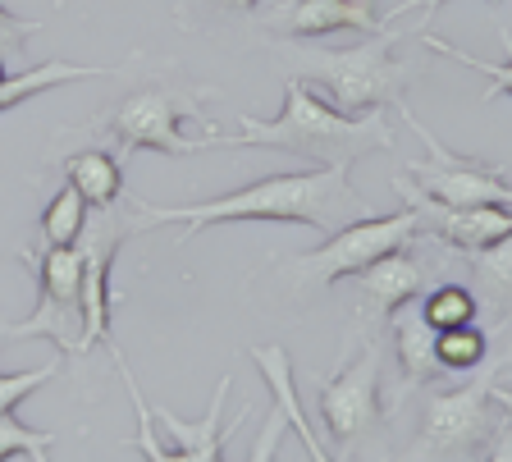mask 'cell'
Returning a JSON list of instances; mask_svg holds the SVG:
<instances>
[{
	"mask_svg": "<svg viewBox=\"0 0 512 462\" xmlns=\"http://www.w3.org/2000/svg\"><path fill=\"white\" fill-rule=\"evenodd\" d=\"M110 344V339H106ZM110 357H115V371H119V380H124V389H128V398H133V417H138V435H133V449L142 453L147 462H192L188 453L179 449V444H160V435H156V426H151V403H147V394L138 389V380H133V371H128V362H124V353H119L115 344H110Z\"/></svg>",
	"mask_w": 512,
	"mask_h": 462,
	"instance_id": "cell-19",
	"label": "cell"
},
{
	"mask_svg": "<svg viewBox=\"0 0 512 462\" xmlns=\"http://www.w3.org/2000/svg\"><path fill=\"white\" fill-rule=\"evenodd\" d=\"M490 398H494V403H499V408H503V412H508V417H512V389H503V385H490Z\"/></svg>",
	"mask_w": 512,
	"mask_h": 462,
	"instance_id": "cell-30",
	"label": "cell"
},
{
	"mask_svg": "<svg viewBox=\"0 0 512 462\" xmlns=\"http://www.w3.org/2000/svg\"><path fill=\"white\" fill-rule=\"evenodd\" d=\"M211 87L202 83H147L110 106L92 129L106 133L119 151H160V156H192L197 138L183 133V119H202Z\"/></svg>",
	"mask_w": 512,
	"mask_h": 462,
	"instance_id": "cell-4",
	"label": "cell"
},
{
	"mask_svg": "<svg viewBox=\"0 0 512 462\" xmlns=\"http://www.w3.org/2000/svg\"><path fill=\"white\" fill-rule=\"evenodd\" d=\"M279 51H288L293 69L307 87H316L320 97L330 101L343 115H371V110L403 106V92L412 83V69L398 60V33L366 37V42L348 46V51H293V46L275 42Z\"/></svg>",
	"mask_w": 512,
	"mask_h": 462,
	"instance_id": "cell-3",
	"label": "cell"
},
{
	"mask_svg": "<svg viewBox=\"0 0 512 462\" xmlns=\"http://www.w3.org/2000/svg\"><path fill=\"white\" fill-rule=\"evenodd\" d=\"M352 280L362 284L357 312H362L366 321L384 325L398 307L416 302V293H426L430 270H426V261L421 257H412L407 248H398V252H389V257H380L375 266H366L362 275H352Z\"/></svg>",
	"mask_w": 512,
	"mask_h": 462,
	"instance_id": "cell-12",
	"label": "cell"
},
{
	"mask_svg": "<svg viewBox=\"0 0 512 462\" xmlns=\"http://www.w3.org/2000/svg\"><path fill=\"white\" fill-rule=\"evenodd\" d=\"M380 362L384 348L371 339L357 362L320 380V421L339 440V453H352V444L380 421Z\"/></svg>",
	"mask_w": 512,
	"mask_h": 462,
	"instance_id": "cell-9",
	"label": "cell"
},
{
	"mask_svg": "<svg viewBox=\"0 0 512 462\" xmlns=\"http://www.w3.org/2000/svg\"><path fill=\"white\" fill-rule=\"evenodd\" d=\"M211 462H224V453H220V458H211Z\"/></svg>",
	"mask_w": 512,
	"mask_h": 462,
	"instance_id": "cell-33",
	"label": "cell"
},
{
	"mask_svg": "<svg viewBox=\"0 0 512 462\" xmlns=\"http://www.w3.org/2000/svg\"><path fill=\"white\" fill-rule=\"evenodd\" d=\"M352 165H307V170H284V174H266L252 179L243 188L211 202H188V206H156L133 197L142 229L156 225H183V243L197 238L211 225H243V220H266V225H307L320 229L330 238L343 225L366 220L371 202L348 183Z\"/></svg>",
	"mask_w": 512,
	"mask_h": 462,
	"instance_id": "cell-1",
	"label": "cell"
},
{
	"mask_svg": "<svg viewBox=\"0 0 512 462\" xmlns=\"http://www.w3.org/2000/svg\"><path fill=\"white\" fill-rule=\"evenodd\" d=\"M51 444H55L51 430L23 426V421L14 417V412H0V462H10V458L51 462Z\"/></svg>",
	"mask_w": 512,
	"mask_h": 462,
	"instance_id": "cell-23",
	"label": "cell"
},
{
	"mask_svg": "<svg viewBox=\"0 0 512 462\" xmlns=\"http://www.w3.org/2000/svg\"><path fill=\"white\" fill-rule=\"evenodd\" d=\"M138 211L133 197H124L119 206L87 215L83 234H78V252H83V353H92L96 344L110 339V312H115V293H110V270L128 238L138 234Z\"/></svg>",
	"mask_w": 512,
	"mask_h": 462,
	"instance_id": "cell-8",
	"label": "cell"
},
{
	"mask_svg": "<svg viewBox=\"0 0 512 462\" xmlns=\"http://www.w3.org/2000/svg\"><path fill=\"white\" fill-rule=\"evenodd\" d=\"M398 110H403L407 129L426 142V156L403 165L407 183H412L416 193L430 197V202H444V206H512V183L499 165L444 147L412 110L407 106H398Z\"/></svg>",
	"mask_w": 512,
	"mask_h": 462,
	"instance_id": "cell-6",
	"label": "cell"
},
{
	"mask_svg": "<svg viewBox=\"0 0 512 462\" xmlns=\"http://www.w3.org/2000/svg\"><path fill=\"white\" fill-rule=\"evenodd\" d=\"M485 462H512V426L494 430V444H490V458Z\"/></svg>",
	"mask_w": 512,
	"mask_h": 462,
	"instance_id": "cell-28",
	"label": "cell"
},
{
	"mask_svg": "<svg viewBox=\"0 0 512 462\" xmlns=\"http://www.w3.org/2000/svg\"><path fill=\"white\" fill-rule=\"evenodd\" d=\"M421 307V316H426V325L430 330H458V325H471L480 316V298H476V289H467V284H458V280H444V284H435V289L426 293V298L416 302Z\"/></svg>",
	"mask_w": 512,
	"mask_h": 462,
	"instance_id": "cell-20",
	"label": "cell"
},
{
	"mask_svg": "<svg viewBox=\"0 0 512 462\" xmlns=\"http://www.w3.org/2000/svg\"><path fill=\"white\" fill-rule=\"evenodd\" d=\"M206 147H234V151H288L307 165H352L366 151H389L394 147V129L384 124V110L371 115H343L316 87L288 74L284 83V106L275 119H256L238 110V129L220 133L206 129L197 138V151Z\"/></svg>",
	"mask_w": 512,
	"mask_h": 462,
	"instance_id": "cell-2",
	"label": "cell"
},
{
	"mask_svg": "<svg viewBox=\"0 0 512 462\" xmlns=\"http://www.w3.org/2000/svg\"><path fill=\"white\" fill-rule=\"evenodd\" d=\"M444 5H448V0H398V5H389L384 23H389V19H403L407 10H421V14H426V28H430V14H439Z\"/></svg>",
	"mask_w": 512,
	"mask_h": 462,
	"instance_id": "cell-27",
	"label": "cell"
},
{
	"mask_svg": "<svg viewBox=\"0 0 512 462\" xmlns=\"http://www.w3.org/2000/svg\"><path fill=\"white\" fill-rule=\"evenodd\" d=\"M389 339H394V357H398V371H403L407 385H426V380L439 376V362H435V330L426 325L421 307L407 302L389 316Z\"/></svg>",
	"mask_w": 512,
	"mask_h": 462,
	"instance_id": "cell-13",
	"label": "cell"
},
{
	"mask_svg": "<svg viewBox=\"0 0 512 462\" xmlns=\"http://www.w3.org/2000/svg\"><path fill=\"white\" fill-rule=\"evenodd\" d=\"M87 215H92L87 197L78 193L69 179H64L60 193L46 202L42 220H37V229H42V243H46V248H74L78 234H83V225H87Z\"/></svg>",
	"mask_w": 512,
	"mask_h": 462,
	"instance_id": "cell-18",
	"label": "cell"
},
{
	"mask_svg": "<svg viewBox=\"0 0 512 462\" xmlns=\"http://www.w3.org/2000/svg\"><path fill=\"white\" fill-rule=\"evenodd\" d=\"M494 371H480L476 385L444 389L426 403L421 426H416L412 458L421 462H471L480 440H494Z\"/></svg>",
	"mask_w": 512,
	"mask_h": 462,
	"instance_id": "cell-7",
	"label": "cell"
},
{
	"mask_svg": "<svg viewBox=\"0 0 512 462\" xmlns=\"http://www.w3.org/2000/svg\"><path fill=\"white\" fill-rule=\"evenodd\" d=\"M416 238H421V225H416V215L407 206L394 215H366L357 225H343L339 234H330L320 248L298 252L284 266V275L293 280V289H325L334 280L362 275L366 266H375L389 252L412 248Z\"/></svg>",
	"mask_w": 512,
	"mask_h": 462,
	"instance_id": "cell-5",
	"label": "cell"
},
{
	"mask_svg": "<svg viewBox=\"0 0 512 462\" xmlns=\"http://www.w3.org/2000/svg\"><path fill=\"white\" fill-rule=\"evenodd\" d=\"M211 10H220V14H252L261 0H206Z\"/></svg>",
	"mask_w": 512,
	"mask_h": 462,
	"instance_id": "cell-29",
	"label": "cell"
},
{
	"mask_svg": "<svg viewBox=\"0 0 512 462\" xmlns=\"http://www.w3.org/2000/svg\"><path fill=\"white\" fill-rule=\"evenodd\" d=\"M485 357H490V339H485V330H480L476 321L458 325V330H439L435 334V362H439V371L462 376V371L485 366Z\"/></svg>",
	"mask_w": 512,
	"mask_h": 462,
	"instance_id": "cell-21",
	"label": "cell"
},
{
	"mask_svg": "<svg viewBox=\"0 0 512 462\" xmlns=\"http://www.w3.org/2000/svg\"><path fill=\"white\" fill-rule=\"evenodd\" d=\"M284 435H288V417H284V408L275 403V408L266 412V421H261V430H256L252 449H247V462H275Z\"/></svg>",
	"mask_w": 512,
	"mask_h": 462,
	"instance_id": "cell-25",
	"label": "cell"
},
{
	"mask_svg": "<svg viewBox=\"0 0 512 462\" xmlns=\"http://www.w3.org/2000/svg\"><path fill=\"white\" fill-rule=\"evenodd\" d=\"M5 344H14V339H10V325H0V348H5Z\"/></svg>",
	"mask_w": 512,
	"mask_h": 462,
	"instance_id": "cell-31",
	"label": "cell"
},
{
	"mask_svg": "<svg viewBox=\"0 0 512 462\" xmlns=\"http://www.w3.org/2000/svg\"><path fill=\"white\" fill-rule=\"evenodd\" d=\"M394 193L403 197L407 211L416 215L421 234L439 238V243L467 252V257H471V252L494 248L499 238L512 234V206H444V202H430V197L416 193L403 174H398Z\"/></svg>",
	"mask_w": 512,
	"mask_h": 462,
	"instance_id": "cell-10",
	"label": "cell"
},
{
	"mask_svg": "<svg viewBox=\"0 0 512 462\" xmlns=\"http://www.w3.org/2000/svg\"><path fill=\"white\" fill-rule=\"evenodd\" d=\"M60 170H64V179L87 197L92 211H106V206L124 202V165H119L115 151L83 147V151H74V156H64Z\"/></svg>",
	"mask_w": 512,
	"mask_h": 462,
	"instance_id": "cell-14",
	"label": "cell"
},
{
	"mask_svg": "<svg viewBox=\"0 0 512 462\" xmlns=\"http://www.w3.org/2000/svg\"><path fill=\"white\" fill-rule=\"evenodd\" d=\"M23 261L32 266V275H37V289H42V302H78L83 307V252L74 248H46L42 252H19Z\"/></svg>",
	"mask_w": 512,
	"mask_h": 462,
	"instance_id": "cell-15",
	"label": "cell"
},
{
	"mask_svg": "<svg viewBox=\"0 0 512 462\" xmlns=\"http://www.w3.org/2000/svg\"><path fill=\"white\" fill-rule=\"evenodd\" d=\"M60 357L46 366H28V371H0V412H14L28 394H37L42 385H51L55 376H60Z\"/></svg>",
	"mask_w": 512,
	"mask_h": 462,
	"instance_id": "cell-24",
	"label": "cell"
},
{
	"mask_svg": "<svg viewBox=\"0 0 512 462\" xmlns=\"http://www.w3.org/2000/svg\"><path fill=\"white\" fill-rule=\"evenodd\" d=\"M416 42L426 46V51H435V55H448V60H458V65H467V69H476V74H485L490 78V87H485V106H490L494 97H512V28H503L499 23V46H503V55L499 60H476V55H467V51H458L453 42H444V37H435L430 28H421L416 33Z\"/></svg>",
	"mask_w": 512,
	"mask_h": 462,
	"instance_id": "cell-17",
	"label": "cell"
},
{
	"mask_svg": "<svg viewBox=\"0 0 512 462\" xmlns=\"http://www.w3.org/2000/svg\"><path fill=\"white\" fill-rule=\"evenodd\" d=\"M37 33H42L37 19H23V14L0 5V60H5V55H19L23 46H28V37H37Z\"/></svg>",
	"mask_w": 512,
	"mask_h": 462,
	"instance_id": "cell-26",
	"label": "cell"
},
{
	"mask_svg": "<svg viewBox=\"0 0 512 462\" xmlns=\"http://www.w3.org/2000/svg\"><path fill=\"white\" fill-rule=\"evenodd\" d=\"M106 74H115V69L69 65V60H42V65L28 69V74H10L5 83H0V115H10V110H19L23 101L42 97V92H51V87H60V83H87V78H106Z\"/></svg>",
	"mask_w": 512,
	"mask_h": 462,
	"instance_id": "cell-16",
	"label": "cell"
},
{
	"mask_svg": "<svg viewBox=\"0 0 512 462\" xmlns=\"http://www.w3.org/2000/svg\"><path fill=\"white\" fill-rule=\"evenodd\" d=\"M270 33L284 37H325V33H362L375 37L389 23L371 10V0H284L266 14Z\"/></svg>",
	"mask_w": 512,
	"mask_h": 462,
	"instance_id": "cell-11",
	"label": "cell"
},
{
	"mask_svg": "<svg viewBox=\"0 0 512 462\" xmlns=\"http://www.w3.org/2000/svg\"><path fill=\"white\" fill-rule=\"evenodd\" d=\"M471 266H476L480 289L490 293V302L512 307V234L499 238V243L485 252H471Z\"/></svg>",
	"mask_w": 512,
	"mask_h": 462,
	"instance_id": "cell-22",
	"label": "cell"
},
{
	"mask_svg": "<svg viewBox=\"0 0 512 462\" xmlns=\"http://www.w3.org/2000/svg\"><path fill=\"white\" fill-rule=\"evenodd\" d=\"M5 78H10V74H5V60H0V83H5Z\"/></svg>",
	"mask_w": 512,
	"mask_h": 462,
	"instance_id": "cell-32",
	"label": "cell"
}]
</instances>
